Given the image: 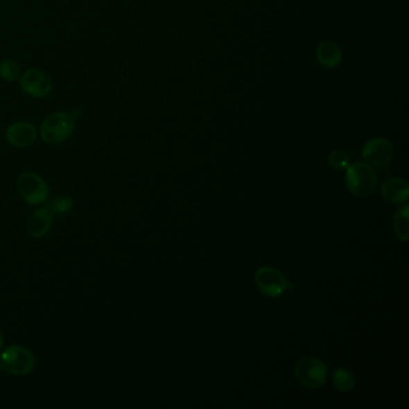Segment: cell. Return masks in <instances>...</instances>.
<instances>
[{"label": "cell", "instance_id": "cell-1", "mask_svg": "<svg viewBox=\"0 0 409 409\" xmlns=\"http://www.w3.org/2000/svg\"><path fill=\"white\" fill-rule=\"evenodd\" d=\"M346 184L351 195L356 197H369L377 185V175L369 164L356 162L347 167Z\"/></svg>", "mask_w": 409, "mask_h": 409}, {"label": "cell", "instance_id": "cell-2", "mask_svg": "<svg viewBox=\"0 0 409 409\" xmlns=\"http://www.w3.org/2000/svg\"><path fill=\"white\" fill-rule=\"evenodd\" d=\"M75 130L73 116L67 112H55L41 125V137L49 144H59L71 137Z\"/></svg>", "mask_w": 409, "mask_h": 409}, {"label": "cell", "instance_id": "cell-3", "mask_svg": "<svg viewBox=\"0 0 409 409\" xmlns=\"http://www.w3.org/2000/svg\"><path fill=\"white\" fill-rule=\"evenodd\" d=\"M294 376L304 388L313 390L327 383L328 366L317 358L305 356L295 364Z\"/></svg>", "mask_w": 409, "mask_h": 409}, {"label": "cell", "instance_id": "cell-4", "mask_svg": "<svg viewBox=\"0 0 409 409\" xmlns=\"http://www.w3.org/2000/svg\"><path fill=\"white\" fill-rule=\"evenodd\" d=\"M35 367V356L22 346L6 348L0 356V371L14 376H26Z\"/></svg>", "mask_w": 409, "mask_h": 409}, {"label": "cell", "instance_id": "cell-5", "mask_svg": "<svg viewBox=\"0 0 409 409\" xmlns=\"http://www.w3.org/2000/svg\"><path fill=\"white\" fill-rule=\"evenodd\" d=\"M254 284L269 298H279L293 287L280 270L272 267L259 268L254 274Z\"/></svg>", "mask_w": 409, "mask_h": 409}, {"label": "cell", "instance_id": "cell-6", "mask_svg": "<svg viewBox=\"0 0 409 409\" xmlns=\"http://www.w3.org/2000/svg\"><path fill=\"white\" fill-rule=\"evenodd\" d=\"M17 187L19 196L29 205L42 204L49 196L47 182L31 172H26L18 178Z\"/></svg>", "mask_w": 409, "mask_h": 409}, {"label": "cell", "instance_id": "cell-7", "mask_svg": "<svg viewBox=\"0 0 409 409\" xmlns=\"http://www.w3.org/2000/svg\"><path fill=\"white\" fill-rule=\"evenodd\" d=\"M19 85L24 93L33 98H45L52 90V82L46 72L31 69L23 73Z\"/></svg>", "mask_w": 409, "mask_h": 409}, {"label": "cell", "instance_id": "cell-8", "mask_svg": "<svg viewBox=\"0 0 409 409\" xmlns=\"http://www.w3.org/2000/svg\"><path fill=\"white\" fill-rule=\"evenodd\" d=\"M394 148L392 143L384 138H374L365 144L363 156L369 165L385 166L392 161Z\"/></svg>", "mask_w": 409, "mask_h": 409}, {"label": "cell", "instance_id": "cell-9", "mask_svg": "<svg viewBox=\"0 0 409 409\" xmlns=\"http://www.w3.org/2000/svg\"><path fill=\"white\" fill-rule=\"evenodd\" d=\"M8 142L16 148H27L35 142L36 130L31 123L18 121L6 131Z\"/></svg>", "mask_w": 409, "mask_h": 409}, {"label": "cell", "instance_id": "cell-10", "mask_svg": "<svg viewBox=\"0 0 409 409\" xmlns=\"http://www.w3.org/2000/svg\"><path fill=\"white\" fill-rule=\"evenodd\" d=\"M408 182L401 178L387 179L381 187L383 198L394 204L406 203L408 200Z\"/></svg>", "mask_w": 409, "mask_h": 409}, {"label": "cell", "instance_id": "cell-11", "mask_svg": "<svg viewBox=\"0 0 409 409\" xmlns=\"http://www.w3.org/2000/svg\"><path fill=\"white\" fill-rule=\"evenodd\" d=\"M53 223V214L46 208H40L31 214L28 220V231L34 238H42L49 233Z\"/></svg>", "mask_w": 409, "mask_h": 409}, {"label": "cell", "instance_id": "cell-12", "mask_svg": "<svg viewBox=\"0 0 409 409\" xmlns=\"http://www.w3.org/2000/svg\"><path fill=\"white\" fill-rule=\"evenodd\" d=\"M392 227L399 241H408L409 239V207L406 204L397 210L394 216Z\"/></svg>", "mask_w": 409, "mask_h": 409}, {"label": "cell", "instance_id": "cell-13", "mask_svg": "<svg viewBox=\"0 0 409 409\" xmlns=\"http://www.w3.org/2000/svg\"><path fill=\"white\" fill-rule=\"evenodd\" d=\"M320 62L325 67H336L341 62V52L338 46L333 42H324L320 46L317 52Z\"/></svg>", "mask_w": 409, "mask_h": 409}, {"label": "cell", "instance_id": "cell-14", "mask_svg": "<svg viewBox=\"0 0 409 409\" xmlns=\"http://www.w3.org/2000/svg\"><path fill=\"white\" fill-rule=\"evenodd\" d=\"M333 387L336 388L338 392H351L353 388L356 385L354 374H351L349 369H342V367L333 369Z\"/></svg>", "mask_w": 409, "mask_h": 409}, {"label": "cell", "instance_id": "cell-15", "mask_svg": "<svg viewBox=\"0 0 409 409\" xmlns=\"http://www.w3.org/2000/svg\"><path fill=\"white\" fill-rule=\"evenodd\" d=\"M0 76L6 80H16L21 76V65L15 59H4L0 62Z\"/></svg>", "mask_w": 409, "mask_h": 409}, {"label": "cell", "instance_id": "cell-16", "mask_svg": "<svg viewBox=\"0 0 409 409\" xmlns=\"http://www.w3.org/2000/svg\"><path fill=\"white\" fill-rule=\"evenodd\" d=\"M73 207V200L71 197L69 196H59L55 197L49 203V208L51 213L54 215H64V214L69 213Z\"/></svg>", "mask_w": 409, "mask_h": 409}, {"label": "cell", "instance_id": "cell-17", "mask_svg": "<svg viewBox=\"0 0 409 409\" xmlns=\"http://www.w3.org/2000/svg\"><path fill=\"white\" fill-rule=\"evenodd\" d=\"M330 165L335 169H345L349 166V157L342 150H333L329 155Z\"/></svg>", "mask_w": 409, "mask_h": 409}, {"label": "cell", "instance_id": "cell-18", "mask_svg": "<svg viewBox=\"0 0 409 409\" xmlns=\"http://www.w3.org/2000/svg\"><path fill=\"white\" fill-rule=\"evenodd\" d=\"M3 346H4V338H3V335L0 333V349L3 348Z\"/></svg>", "mask_w": 409, "mask_h": 409}]
</instances>
